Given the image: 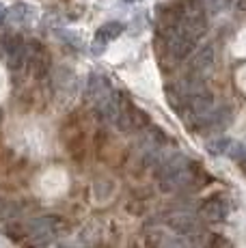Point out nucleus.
<instances>
[{
    "instance_id": "nucleus-1",
    "label": "nucleus",
    "mask_w": 246,
    "mask_h": 248,
    "mask_svg": "<svg viewBox=\"0 0 246 248\" xmlns=\"http://www.w3.org/2000/svg\"><path fill=\"white\" fill-rule=\"evenodd\" d=\"M158 179H160V188L167 190V192L188 188L197 179V164L186 155L175 154L162 162V166L158 170Z\"/></svg>"
},
{
    "instance_id": "nucleus-2",
    "label": "nucleus",
    "mask_w": 246,
    "mask_h": 248,
    "mask_svg": "<svg viewBox=\"0 0 246 248\" xmlns=\"http://www.w3.org/2000/svg\"><path fill=\"white\" fill-rule=\"evenodd\" d=\"M195 41H197L195 37L184 31L182 26H177V24H171L167 28V50L173 59H177V61L186 59L192 52V47H195Z\"/></svg>"
},
{
    "instance_id": "nucleus-3",
    "label": "nucleus",
    "mask_w": 246,
    "mask_h": 248,
    "mask_svg": "<svg viewBox=\"0 0 246 248\" xmlns=\"http://www.w3.org/2000/svg\"><path fill=\"white\" fill-rule=\"evenodd\" d=\"M149 117L145 114L140 108H136L132 102L119 97V112H117V125L121 127L123 132H136L147 127Z\"/></svg>"
},
{
    "instance_id": "nucleus-4",
    "label": "nucleus",
    "mask_w": 246,
    "mask_h": 248,
    "mask_svg": "<svg viewBox=\"0 0 246 248\" xmlns=\"http://www.w3.org/2000/svg\"><path fill=\"white\" fill-rule=\"evenodd\" d=\"M84 95H87L89 104H93V106L99 110L104 104L112 99L115 91H112V84H110V80H108L106 76L91 74L89 76V80H87V91H84Z\"/></svg>"
},
{
    "instance_id": "nucleus-5",
    "label": "nucleus",
    "mask_w": 246,
    "mask_h": 248,
    "mask_svg": "<svg viewBox=\"0 0 246 248\" xmlns=\"http://www.w3.org/2000/svg\"><path fill=\"white\" fill-rule=\"evenodd\" d=\"M123 24L121 22H106L102 24V26L97 28L95 37H93V52L95 54H102L104 50H106V46L110 44V41H115L117 37L123 32Z\"/></svg>"
},
{
    "instance_id": "nucleus-6",
    "label": "nucleus",
    "mask_w": 246,
    "mask_h": 248,
    "mask_svg": "<svg viewBox=\"0 0 246 248\" xmlns=\"http://www.w3.org/2000/svg\"><path fill=\"white\" fill-rule=\"evenodd\" d=\"M227 214H229V203L222 197L207 199L201 207V216L207 220H222V218H227Z\"/></svg>"
},
{
    "instance_id": "nucleus-7",
    "label": "nucleus",
    "mask_w": 246,
    "mask_h": 248,
    "mask_svg": "<svg viewBox=\"0 0 246 248\" xmlns=\"http://www.w3.org/2000/svg\"><path fill=\"white\" fill-rule=\"evenodd\" d=\"M7 61H9V67L17 69L24 65L26 61V46L20 37H11L7 41Z\"/></svg>"
},
{
    "instance_id": "nucleus-8",
    "label": "nucleus",
    "mask_w": 246,
    "mask_h": 248,
    "mask_svg": "<svg viewBox=\"0 0 246 248\" xmlns=\"http://www.w3.org/2000/svg\"><path fill=\"white\" fill-rule=\"evenodd\" d=\"M212 63H214V50H212V46H205L203 50H199V54L192 59V74L197 76V78H201L205 71H210Z\"/></svg>"
},
{
    "instance_id": "nucleus-9",
    "label": "nucleus",
    "mask_w": 246,
    "mask_h": 248,
    "mask_svg": "<svg viewBox=\"0 0 246 248\" xmlns=\"http://www.w3.org/2000/svg\"><path fill=\"white\" fill-rule=\"evenodd\" d=\"M32 16H35V11H32L31 4H13L11 9L7 11V20L11 24H26L28 20H32Z\"/></svg>"
},
{
    "instance_id": "nucleus-10",
    "label": "nucleus",
    "mask_w": 246,
    "mask_h": 248,
    "mask_svg": "<svg viewBox=\"0 0 246 248\" xmlns=\"http://www.w3.org/2000/svg\"><path fill=\"white\" fill-rule=\"evenodd\" d=\"M231 145H233V140H231V138H218V140L207 142V151H210V154H214V155H222V154L229 155Z\"/></svg>"
},
{
    "instance_id": "nucleus-11",
    "label": "nucleus",
    "mask_w": 246,
    "mask_h": 248,
    "mask_svg": "<svg viewBox=\"0 0 246 248\" xmlns=\"http://www.w3.org/2000/svg\"><path fill=\"white\" fill-rule=\"evenodd\" d=\"M4 17H7V9H4L2 4H0V24L4 22Z\"/></svg>"
},
{
    "instance_id": "nucleus-12",
    "label": "nucleus",
    "mask_w": 246,
    "mask_h": 248,
    "mask_svg": "<svg viewBox=\"0 0 246 248\" xmlns=\"http://www.w3.org/2000/svg\"><path fill=\"white\" fill-rule=\"evenodd\" d=\"M235 4H238L240 9H246V0H235Z\"/></svg>"
},
{
    "instance_id": "nucleus-13",
    "label": "nucleus",
    "mask_w": 246,
    "mask_h": 248,
    "mask_svg": "<svg viewBox=\"0 0 246 248\" xmlns=\"http://www.w3.org/2000/svg\"><path fill=\"white\" fill-rule=\"evenodd\" d=\"M123 2H136V0H123Z\"/></svg>"
}]
</instances>
